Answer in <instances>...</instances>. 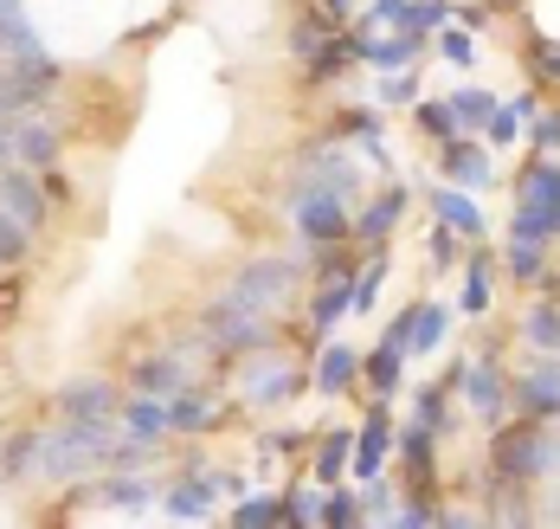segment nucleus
I'll use <instances>...</instances> for the list:
<instances>
[{
  "mask_svg": "<svg viewBox=\"0 0 560 529\" xmlns=\"http://www.w3.org/2000/svg\"><path fill=\"white\" fill-rule=\"evenodd\" d=\"M387 272H393V245H374L368 265L354 272V317H374V303L387 291Z\"/></svg>",
  "mask_w": 560,
  "mask_h": 529,
  "instance_id": "35",
  "label": "nucleus"
},
{
  "mask_svg": "<svg viewBox=\"0 0 560 529\" xmlns=\"http://www.w3.org/2000/svg\"><path fill=\"white\" fill-rule=\"evenodd\" d=\"M225 291L245 297L252 310H271V317H290L303 310V291H310V252H252L225 272Z\"/></svg>",
  "mask_w": 560,
  "mask_h": 529,
  "instance_id": "4",
  "label": "nucleus"
},
{
  "mask_svg": "<svg viewBox=\"0 0 560 529\" xmlns=\"http://www.w3.org/2000/svg\"><path fill=\"white\" fill-rule=\"evenodd\" d=\"M515 343L522 355H560V297L548 285H535V291H522V310H515Z\"/></svg>",
  "mask_w": 560,
  "mask_h": 529,
  "instance_id": "18",
  "label": "nucleus"
},
{
  "mask_svg": "<svg viewBox=\"0 0 560 529\" xmlns=\"http://www.w3.org/2000/svg\"><path fill=\"white\" fill-rule=\"evenodd\" d=\"M110 446L116 426H97V419H46L39 426V465H33V484L26 491H71L97 471H110Z\"/></svg>",
  "mask_w": 560,
  "mask_h": 529,
  "instance_id": "2",
  "label": "nucleus"
},
{
  "mask_svg": "<svg viewBox=\"0 0 560 529\" xmlns=\"http://www.w3.org/2000/svg\"><path fill=\"white\" fill-rule=\"evenodd\" d=\"M283 220H290V233H296L303 252H316V245L354 239V200H341V194H329V187L290 181V187H283Z\"/></svg>",
  "mask_w": 560,
  "mask_h": 529,
  "instance_id": "6",
  "label": "nucleus"
},
{
  "mask_svg": "<svg viewBox=\"0 0 560 529\" xmlns=\"http://www.w3.org/2000/svg\"><path fill=\"white\" fill-rule=\"evenodd\" d=\"M310 7H316V13H323L329 26H354V13H361L368 0H310Z\"/></svg>",
  "mask_w": 560,
  "mask_h": 529,
  "instance_id": "42",
  "label": "nucleus"
},
{
  "mask_svg": "<svg viewBox=\"0 0 560 529\" xmlns=\"http://www.w3.org/2000/svg\"><path fill=\"white\" fill-rule=\"evenodd\" d=\"M26 317H33V265L0 272V336H13Z\"/></svg>",
  "mask_w": 560,
  "mask_h": 529,
  "instance_id": "33",
  "label": "nucleus"
},
{
  "mask_svg": "<svg viewBox=\"0 0 560 529\" xmlns=\"http://www.w3.org/2000/svg\"><path fill=\"white\" fill-rule=\"evenodd\" d=\"M323 524V484L310 471H296L283 484V529H316Z\"/></svg>",
  "mask_w": 560,
  "mask_h": 529,
  "instance_id": "32",
  "label": "nucleus"
},
{
  "mask_svg": "<svg viewBox=\"0 0 560 529\" xmlns=\"http://www.w3.org/2000/svg\"><path fill=\"white\" fill-rule=\"evenodd\" d=\"M419 200H425V214H432V220H445L451 233H464L470 245H477V239H490V214L477 207V194H470V187H457V181H432Z\"/></svg>",
  "mask_w": 560,
  "mask_h": 529,
  "instance_id": "20",
  "label": "nucleus"
},
{
  "mask_svg": "<svg viewBox=\"0 0 560 529\" xmlns=\"http://www.w3.org/2000/svg\"><path fill=\"white\" fill-rule=\"evenodd\" d=\"M348 465H354V426L348 419H336V426H323L316 433V446H310V478L329 491V484H348Z\"/></svg>",
  "mask_w": 560,
  "mask_h": 529,
  "instance_id": "24",
  "label": "nucleus"
},
{
  "mask_svg": "<svg viewBox=\"0 0 560 529\" xmlns=\"http://www.w3.org/2000/svg\"><path fill=\"white\" fill-rule=\"evenodd\" d=\"M33 258H39V233L20 227V220L0 207V272H20V265H33Z\"/></svg>",
  "mask_w": 560,
  "mask_h": 529,
  "instance_id": "38",
  "label": "nucleus"
},
{
  "mask_svg": "<svg viewBox=\"0 0 560 529\" xmlns=\"http://www.w3.org/2000/svg\"><path fill=\"white\" fill-rule=\"evenodd\" d=\"M406 368H412V355L399 349L393 336H374V343L361 349V388H368V394H387V401H399V394H406Z\"/></svg>",
  "mask_w": 560,
  "mask_h": 529,
  "instance_id": "22",
  "label": "nucleus"
},
{
  "mask_svg": "<svg viewBox=\"0 0 560 529\" xmlns=\"http://www.w3.org/2000/svg\"><path fill=\"white\" fill-rule=\"evenodd\" d=\"M71 136H78V117L65 111V97L46 104V111H26V117H13V162H26V169H65V156H71Z\"/></svg>",
  "mask_w": 560,
  "mask_h": 529,
  "instance_id": "7",
  "label": "nucleus"
},
{
  "mask_svg": "<svg viewBox=\"0 0 560 529\" xmlns=\"http://www.w3.org/2000/svg\"><path fill=\"white\" fill-rule=\"evenodd\" d=\"M451 317H457V303H451V297H419V317H412V343H406V355H412V361L445 355Z\"/></svg>",
  "mask_w": 560,
  "mask_h": 529,
  "instance_id": "26",
  "label": "nucleus"
},
{
  "mask_svg": "<svg viewBox=\"0 0 560 529\" xmlns=\"http://www.w3.org/2000/svg\"><path fill=\"white\" fill-rule=\"evenodd\" d=\"M432 169H439V181H457V187L483 194V187H497V149L483 136H451V142L432 149Z\"/></svg>",
  "mask_w": 560,
  "mask_h": 529,
  "instance_id": "16",
  "label": "nucleus"
},
{
  "mask_svg": "<svg viewBox=\"0 0 560 529\" xmlns=\"http://www.w3.org/2000/svg\"><path fill=\"white\" fill-rule=\"evenodd\" d=\"M368 524H374V517H368V497H361V484H354V478L323 491V524H316V529H368Z\"/></svg>",
  "mask_w": 560,
  "mask_h": 529,
  "instance_id": "31",
  "label": "nucleus"
},
{
  "mask_svg": "<svg viewBox=\"0 0 560 529\" xmlns=\"http://www.w3.org/2000/svg\"><path fill=\"white\" fill-rule=\"evenodd\" d=\"M528 149H535V156H560V97H548L541 117L528 123Z\"/></svg>",
  "mask_w": 560,
  "mask_h": 529,
  "instance_id": "39",
  "label": "nucleus"
},
{
  "mask_svg": "<svg viewBox=\"0 0 560 529\" xmlns=\"http://www.w3.org/2000/svg\"><path fill=\"white\" fill-rule=\"evenodd\" d=\"M33 465H39V419L0 426V491H26Z\"/></svg>",
  "mask_w": 560,
  "mask_h": 529,
  "instance_id": "23",
  "label": "nucleus"
},
{
  "mask_svg": "<svg viewBox=\"0 0 560 529\" xmlns=\"http://www.w3.org/2000/svg\"><path fill=\"white\" fill-rule=\"evenodd\" d=\"M162 517H168V524H220V517H225L220 465H207V471H168Z\"/></svg>",
  "mask_w": 560,
  "mask_h": 529,
  "instance_id": "13",
  "label": "nucleus"
},
{
  "mask_svg": "<svg viewBox=\"0 0 560 529\" xmlns=\"http://www.w3.org/2000/svg\"><path fill=\"white\" fill-rule=\"evenodd\" d=\"M483 142H490V149H515V142H528V123L515 117L509 104H497V117L483 123Z\"/></svg>",
  "mask_w": 560,
  "mask_h": 529,
  "instance_id": "40",
  "label": "nucleus"
},
{
  "mask_svg": "<svg viewBox=\"0 0 560 529\" xmlns=\"http://www.w3.org/2000/svg\"><path fill=\"white\" fill-rule=\"evenodd\" d=\"M122 375H71V381H58L46 413L58 419H97V426H116V413H122Z\"/></svg>",
  "mask_w": 560,
  "mask_h": 529,
  "instance_id": "10",
  "label": "nucleus"
},
{
  "mask_svg": "<svg viewBox=\"0 0 560 529\" xmlns=\"http://www.w3.org/2000/svg\"><path fill=\"white\" fill-rule=\"evenodd\" d=\"M503 233L560 245V156H535L528 149V162L509 175V227Z\"/></svg>",
  "mask_w": 560,
  "mask_h": 529,
  "instance_id": "5",
  "label": "nucleus"
},
{
  "mask_svg": "<svg viewBox=\"0 0 560 529\" xmlns=\"http://www.w3.org/2000/svg\"><path fill=\"white\" fill-rule=\"evenodd\" d=\"M451 117H457V129L464 136H483V123L497 117V104H503V91H490V84H477V78H457L445 91Z\"/></svg>",
  "mask_w": 560,
  "mask_h": 529,
  "instance_id": "27",
  "label": "nucleus"
},
{
  "mask_svg": "<svg viewBox=\"0 0 560 529\" xmlns=\"http://www.w3.org/2000/svg\"><path fill=\"white\" fill-rule=\"evenodd\" d=\"M368 97H374L381 111H412V104L425 97V91H419V65H412V71H381V78L368 84Z\"/></svg>",
  "mask_w": 560,
  "mask_h": 529,
  "instance_id": "37",
  "label": "nucleus"
},
{
  "mask_svg": "<svg viewBox=\"0 0 560 529\" xmlns=\"http://www.w3.org/2000/svg\"><path fill=\"white\" fill-rule=\"evenodd\" d=\"M393 407H399V401L368 394V407H361V419H354V465H348L354 484H368V478L393 471V446H399V419H393Z\"/></svg>",
  "mask_w": 560,
  "mask_h": 529,
  "instance_id": "9",
  "label": "nucleus"
},
{
  "mask_svg": "<svg viewBox=\"0 0 560 529\" xmlns=\"http://www.w3.org/2000/svg\"><path fill=\"white\" fill-rule=\"evenodd\" d=\"M122 388H142V394H180L187 381H200V368L187 361V355L174 349H142V355H122Z\"/></svg>",
  "mask_w": 560,
  "mask_h": 529,
  "instance_id": "15",
  "label": "nucleus"
},
{
  "mask_svg": "<svg viewBox=\"0 0 560 529\" xmlns=\"http://www.w3.org/2000/svg\"><path fill=\"white\" fill-rule=\"evenodd\" d=\"M412 207H419V187L406 175H387L381 187H368L361 194V207H354V239L374 252V245H393V233L412 220Z\"/></svg>",
  "mask_w": 560,
  "mask_h": 529,
  "instance_id": "8",
  "label": "nucleus"
},
{
  "mask_svg": "<svg viewBox=\"0 0 560 529\" xmlns=\"http://www.w3.org/2000/svg\"><path fill=\"white\" fill-rule=\"evenodd\" d=\"M225 388H232V401L252 413V419L296 407V401L310 394V349H303V343H271V349L232 355Z\"/></svg>",
  "mask_w": 560,
  "mask_h": 529,
  "instance_id": "1",
  "label": "nucleus"
},
{
  "mask_svg": "<svg viewBox=\"0 0 560 529\" xmlns=\"http://www.w3.org/2000/svg\"><path fill=\"white\" fill-rule=\"evenodd\" d=\"M432 59L445 65V71H457V78H470V71L483 65V46H477V33H470V26L445 20V26L432 33Z\"/></svg>",
  "mask_w": 560,
  "mask_h": 529,
  "instance_id": "28",
  "label": "nucleus"
},
{
  "mask_svg": "<svg viewBox=\"0 0 560 529\" xmlns=\"http://www.w3.org/2000/svg\"><path fill=\"white\" fill-rule=\"evenodd\" d=\"M412 317H419V297H412V303H399V310H393V317H387V330H381V336H393V343H399V349H406V343H412Z\"/></svg>",
  "mask_w": 560,
  "mask_h": 529,
  "instance_id": "41",
  "label": "nucleus"
},
{
  "mask_svg": "<svg viewBox=\"0 0 560 529\" xmlns=\"http://www.w3.org/2000/svg\"><path fill=\"white\" fill-rule=\"evenodd\" d=\"M497 285H503V258L490 252V239H477V245L464 252V265H457V297H451L457 317H464V323H490L497 303H503Z\"/></svg>",
  "mask_w": 560,
  "mask_h": 529,
  "instance_id": "12",
  "label": "nucleus"
},
{
  "mask_svg": "<svg viewBox=\"0 0 560 529\" xmlns=\"http://www.w3.org/2000/svg\"><path fill=\"white\" fill-rule=\"evenodd\" d=\"M116 426H122V433H136V439H168V446H174L168 394H142V388H129V394H122V413H116Z\"/></svg>",
  "mask_w": 560,
  "mask_h": 529,
  "instance_id": "25",
  "label": "nucleus"
},
{
  "mask_svg": "<svg viewBox=\"0 0 560 529\" xmlns=\"http://www.w3.org/2000/svg\"><path fill=\"white\" fill-rule=\"evenodd\" d=\"M406 413H412V419H425V426H432L445 446L464 433V419H470V413H464V401H457V388H451L445 375H432V381H412V388H406Z\"/></svg>",
  "mask_w": 560,
  "mask_h": 529,
  "instance_id": "19",
  "label": "nucleus"
},
{
  "mask_svg": "<svg viewBox=\"0 0 560 529\" xmlns=\"http://www.w3.org/2000/svg\"><path fill=\"white\" fill-rule=\"evenodd\" d=\"M509 413L555 419L560 426V355H522V361H509Z\"/></svg>",
  "mask_w": 560,
  "mask_h": 529,
  "instance_id": "11",
  "label": "nucleus"
},
{
  "mask_svg": "<svg viewBox=\"0 0 560 529\" xmlns=\"http://www.w3.org/2000/svg\"><path fill=\"white\" fill-rule=\"evenodd\" d=\"M194 330H200L225 361H232V355H252V349H271V343H296V323H290V317L252 310L245 297H232V291L200 297V303H194Z\"/></svg>",
  "mask_w": 560,
  "mask_h": 529,
  "instance_id": "3",
  "label": "nucleus"
},
{
  "mask_svg": "<svg viewBox=\"0 0 560 529\" xmlns=\"http://www.w3.org/2000/svg\"><path fill=\"white\" fill-rule=\"evenodd\" d=\"M0 207H7L20 227H33L39 239L58 227V207H52V194H46V175L26 169V162H7V169H0Z\"/></svg>",
  "mask_w": 560,
  "mask_h": 529,
  "instance_id": "14",
  "label": "nucleus"
},
{
  "mask_svg": "<svg viewBox=\"0 0 560 529\" xmlns=\"http://www.w3.org/2000/svg\"><path fill=\"white\" fill-rule=\"evenodd\" d=\"M354 388H361V343L323 336L316 355H310V394L316 401H348Z\"/></svg>",
  "mask_w": 560,
  "mask_h": 529,
  "instance_id": "17",
  "label": "nucleus"
},
{
  "mask_svg": "<svg viewBox=\"0 0 560 529\" xmlns=\"http://www.w3.org/2000/svg\"><path fill=\"white\" fill-rule=\"evenodd\" d=\"M464 252H470V239L451 233L445 220H432V233H425V272H432V278H457Z\"/></svg>",
  "mask_w": 560,
  "mask_h": 529,
  "instance_id": "34",
  "label": "nucleus"
},
{
  "mask_svg": "<svg viewBox=\"0 0 560 529\" xmlns=\"http://www.w3.org/2000/svg\"><path fill=\"white\" fill-rule=\"evenodd\" d=\"M0 53H46V33H39V20H33V7L26 0H0Z\"/></svg>",
  "mask_w": 560,
  "mask_h": 529,
  "instance_id": "30",
  "label": "nucleus"
},
{
  "mask_svg": "<svg viewBox=\"0 0 560 529\" xmlns=\"http://www.w3.org/2000/svg\"><path fill=\"white\" fill-rule=\"evenodd\" d=\"M220 524H232V529H283V491H245V497H232L225 504V517Z\"/></svg>",
  "mask_w": 560,
  "mask_h": 529,
  "instance_id": "29",
  "label": "nucleus"
},
{
  "mask_svg": "<svg viewBox=\"0 0 560 529\" xmlns=\"http://www.w3.org/2000/svg\"><path fill=\"white\" fill-rule=\"evenodd\" d=\"M406 123H412V129H419L432 149H439V142H451V136H464V129H457V117H451V104H445V97H432V91H425V97L406 111Z\"/></svg>",
  "mask_w": 560,
  "mask_h": 529,
  "instance_id": "36",
  "label": "nucleus"
},
{
  "mask_svg": "<svg viewBox=\"0 0 560 529\" xmlns=\"http://www.w3.org/2000/svg\"><path fill=\"white\" fill-rule=\"evenodd\" d=\"M555 252L560 245H548V239H522V233H503V285L509 291H535L548 272H555Z\"/></svg>",
  "mask_w": 560,
  "mask_h": 529,
  "instance_id": "21",
  "label": "nucleus"
}]
</instances>
